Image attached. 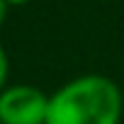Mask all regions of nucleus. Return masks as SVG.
Here are the masks:
<instances>
[{"label": "nucleus", "instance_id": "4", "mask_svg": "<svg viewBox=\"0 0 124 124\" xmlns=\"http://www.w3.org/2000/svg\"><path fill=\"white\" fill-rule=\"evenodd\" d=\"M5 10H8V3L0 0V25H3V20H5Z\"/></svg>", "mask_w": 124, "mask_h": 124}, {"label": "nucleus", "instance_id": "3", "mask_svg": "<svg viewBox=\"0 0 124 124\" xmlns=\"http://www.w3.org/2000/svg\"><path fill=\"white\" fill-rule=\"evenodd\" d=\"M8 53H5V48L0 46V91L5 89V84H8Z\"/></svg>", "mask_w": 124, "mask_h": 124}, {"label": "nucleus", "instance_id": "5", "mask_svg": "<svg viewBox=\"0 0 124 124\" xmlns=\"http://www.w3.org/2000/svg\"><path fill=\"white\" fill-rule=\"evenodd\" d=\"M5 3H8V5H28L31 0H5Z\"/></svg>", "mask_w": 124, "mask_h": 124}, {"label": "nucleus", "instance_id": "1", "mask_svg": "<svg viewBox=\"0 0 124 124\" xmlns=\"http://www.w3.org/2000/svg\"><path fill=\"white\" fill-rule=\"evenodd\" d=\"M122 91L111 78L86 74L51 94L46 124H119Z\"/></svg>", "mask_w": 124, "mask_h": 124}, {"label": "nucleus", "instance_id": "2", "mask_svg": "<svg viewBox=\"0 0 124 124\" xmlns=\"http://www.w3.org/2000/svg\"><path fill=\"white\" fill-rule=\"evenodd\" d=\"M51 96L31 84H13L0 91V124H46Z\"/></svg>", "mask_w": 124, "mask_h": 124}]
</instances>
